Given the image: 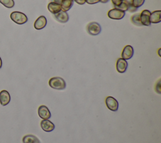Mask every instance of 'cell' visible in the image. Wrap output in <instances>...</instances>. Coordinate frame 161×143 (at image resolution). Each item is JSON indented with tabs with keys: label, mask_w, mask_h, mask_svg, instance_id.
I'll return each mask as SVG.
<instances>
[{
	"label": "cell",
	"mask_w": 161,
	"mask_h": 143,
	"mask_svg": "<svg viewBox=\"0 0 161 143\" xmlns=\"http://www.w3.org/2000/svg\"><path fill=\"white\" fill-rule=\"evenodd\" d=\"M50 87L56 90H64L66 87L65 80L61 77H53L49 80Z\"/></svg>",
	"instance_id": "cell-1"
},
{
	"label": "cell",
	"mask_w": 161,
	"mask_h": 143,
	"mask_svg": "<svg viewBox=\"0 0 161 143\" xmlns=\"http://www.w3.org/2000/svg\"><path fill=\"white\" fill-rule=\"evenodd\" d=\"M10 18L13 21L18 24H23L28 21L27 16L23 13L14 11L11 13Z\"/></svg>",
	"instance_id": "cell-2"
},
{
	"label": "cell",
	"mask_w": 161,
	"mask_h": 143,
	"mask_svg": "<svg viewBox=\"0 0 161 143\" xmlns=\"http://www.w3.org/2000/svg\"><path fill=\"white\" fill-rule=\"evenodd\" d=\"M87 31L92 36L99 34L101 31V27L97 22H91L87 26Z\"/></svg>",
	"instance_id": "cell-3"
},
{
	"label": "cell",
	"mask_w": 161,
	"mask_h": 143,
	"mask_svg": "<svg viewBox=\"0 0 161 143\" xmlns=\"http://www.w3.org/2000/svg\"><path fill=\"white\" fill-rule=\"evenodd\" d=\"M125 15V12L116 8L112 9H110L108 12V17L112 19H116V20L121 19L122 18H123Z\"/></svg>",
	"instance_id": "cell-4"
},
{
	"label": "cell",
	"mask_w": 161,
	"mask_h": 143,
	"mask_svg": "<svg viewBox=\"0 0 161 143\" xmlns=\"http://www.w3.org/2000/svg\"><path fill=\"white\" fill-rule=\"evenodd\" d=\"M106 105L107 107L111 111L116 112L118 109V102L113 97L108 96L106 98Z\"/></svg>",
	"instance_id": "cell-5"
},
{
	"label": "cell",
	"mask_w": 161,
	"mask_h": 143,
	"mask_svg": "<svg viewBox=\"0 0 161 143\" xmlns=\"http://www.w3.org/2000/svg\"><path fill=\"white\" fill-rule=\"evenodd\" d=\"M151 12L149 10L144 9L142 11L141 14H140V21L143 26H150L151 24L150 21V16Z\"/></svg>",
	"instance_id": "cell-6"
},
{
	"label": "cell",
	"mask_w": 161,
	"mask_h": 143,
	"mask_svg": "<svg viewBox=\"0 0 161 143\" xmlns=\"http://www.w3.org/2000/svg\"><path fill=\"white\" fill-rule=\"evenodd\" d=\"M38 114L40 118L42 119H48L51 117V113L45 105H41L38 110Z\"/></svg>",
	"instance_id": "cell-7"
},
{
	"label": "cell",
	"mask_w": 161,
	"mask_h": 143,
	"mask_svg": "<svg viewBox=\"0 0 161 143\" xmlns=\"http://www.w3.org/2000/svg\"><path fill=\"white\" fill-rule=\"evenodd\" d=\"M116 67L117 71L119 73H125L128 67V63L126 60L123 59L122 58H119L116 61Z\"/></svg>",
	"instance_id": "cell-8"
},
{
	"label": "cell",
	"mask_w": 161,
	"mask_h": 143,
	"mask_svg": "<svg viewBox=\"0 0 161 143\" xmlns=\"http://www.w3.org/2000/svg\"><path fill=\"white\" fill-rule=\"evenodd\" d=\"M133 55V48L131 45H126L124 47L122 53L121 57L123 59L126 60L130 59Z\"/></svg>",
	"instance_id": "cell-9"
},
{
	"label": "cell",
	"mask_w": 161,
	"mask_h": 143,
	"mask_svg": "<svg viewBox=\"0 0 161 143\" xmlns=\"http://www.w3.org/2000/svg\"><path fill=\"white\" fill-rule=\"evenodd\" d=\"M47 23V18L44 16H40L35 21L34 28L38 30L42 29L46 26Z\"/></svg>",
	"instance_id": "cell-10"
},
{
	"label": "cell",
	"mask_w": 161,
	"mask_h": 143,
	"mask_svg": "<svg viewBox=\"0 0 161 143\" xmlns=\"http://www.w3.org/2000/svg\"><path fill=\"white\" fill-rule=\"evenodd\" d=\"M42 129L45 132H51L54 130L55 125L48 119H43L40 122Z\"/></svg>",
	"instance_id": "cell-11"
},
{
	"label": "cell",
	"mask_w": 161,
	"mask_h": 143,
	"mask_svg": "<svg viewBox=\"0 0 161 143\" xmlns=\"http://www.w3.org/2000/svg\"><path fill=\"white\" fill-rule=\"evenodd\" d=\"M54 16L57 21L62 23H65L67 22L69 19V16L67 13L62 10H61L60 11H59L56 14H54Z\"/></svg>",
	"instance_id": "cell-12"
},
{
	"label": "cell",
	"mask_w": 161,
	"mask_h": 143,
	"mask_svg": "<svg viewBox=\"0 0 161 143\" xmlns=\"http://www.w3.org/2000/svg\"><path fill=\"white\" fill-rule=\"evenodd\" d=\"M10 95L6 90H2L0 92V103L3 106L8 105L10 102Z\"/></svg>",
	"instance_id": "cell-13"
},
{
	"label": "cell",
	"mask_w": 161,
	"mask_h": 143,
	"mask_svg": "<svg viewBox=\"0 0 161 143\" xmlns=\"http://www.w3.org/2000/svg\"><path fill=\"white\" fill-rule=\"evenodd\" d=\"M47 8L48 11L53 14L58 13L62 10V7L60 4H58L53 1L48 3Z\"/></svg>",
	"instance_id": "cell-14"
},
{
	"label": "cell",
	"mask_w": 161,
	"mask_h": 143,
	"mask_svg": "<svg viewBox=\"0 0 161 143\" xmlns=\"http://www.w3.org/2000/svg\"><path fill=\"white\" fill-rule=\"evenodd\" d=\"M150 21L151 23H158L161 21V11H155L150 14Z\"/></svg>",
	"instance_id": "cell-15"
},
{
	"label": "cell",
	"mask_w": 161,
	"mask_h": 143,
	"mask_svg": "<svg viewBox=\"0 0 161 143\" xmlns=\"http://www.w3.org/2000/svg\"><path fill=\"white\" fill-rule=\"evenodd\" d=\"M22 141L23 143H40V140L35 135L31 134H28L24 136Z\"/></svg>",
	"instance_id": "cell-16"
},
{
	"label": "cell",
	"mask_w": 161,
	"mask_h": 143,
	"mask_svg": "<svg viewBox=\"0 0 161 143\" xmlns=\"http://www.w3.org/2000/svg\"><path fill=\"white\" fill-rule=\"evenodd\" d=\"M73 0H61L60 5L62 7V10L67 12L69 11L73 5Z\"/></svg>",
	"instance_id": "cell-17"
},
{
	"label": "cell",
	"mask_w": 161,
	"mask_h": 143,
	"mask_svg": "<svg viewBox=\"0 0 161 143\" xmlns=\"http://www.w3.org/2000/svg\"><path fill=\"white\" fill-rule=\"evenodd\" d=\"M131 21L132 22V23L136 26H143L141 21H140V14H133L131 17Z\"/></svg>",
	"instance_id": "cell-18"
},
{
	"label": "cell",
	"mask_w": 161,
	"mask_h": 143,
	"mask_svg": "<svg viewBox=\"0 0 161 143\" xmlns=\"http://www.w3.org/2000/svg\"><path fill=\"white\" fill-rule=\"evenodd\" d=\"M123 1L125 2L128 5V11L130 13L135 12L138 8H135L133 4V0H123Z\"/></svg>",
	"instance_id": "cell-19"
},
{
	"label": "cell",
	"mask_w": 161,
	"mask_h": 143,
	"mask_svg": "<svg viewBox=\"0 0 161 143\" xmlns=\"http://www.w3.org/2000/svg\"><path fill=\"white\" fill-rule=\"evenodd\" d=\"M0 3L8 8H11L14 6L13 0H0Z\"/></svg>",
	"instance_id": "cell-20"
},
{
	"label": "cell",
	"mask_w": 161,
	"mask_h": 143,
	"mask_svg": "<svg viewBox=\"0 0 161 143\" xmlns=\"http://www.w3.org/2000/svg\"><path fill=\"white\" fill-rule=\"evenodd\" d=\"M115 8H118V9H120V10L124 11V12H125L126 11H128V8L127 4H126L125 2H124V1H123V2L121 3L120 5H119L118 6H116V7H115Z\"/></svg>",
	"instance_id": "cell-21"
},
{
	"label": "cell",
	"mask_w": 161,
	"mask_h": 143,
	"mask_svg": "<svg viewBox=\"0 0 161 143\" xmlns=\"http://www.w3.org/2000/svg\"><path fill=\"white\" fill-rule=\"evenodd\" d=\"M145 2V0H133V6L138 8L140 6H142Z\"/></svg>",
	"instance_id": "cell-22"
},
{
	"label": "cell",
	"mask_w": 161,
	"mask_h": 143,
	"mask_svg": "<svg viewBox=\"0 0 161 143\" xmlns=\"http://www.w3.org/2000/svg\"><path fill=\"white\" fill-rule=\"evenodd\" d=\"M155 90L158 93H160L161 92V88H160V80H159L157 82V83L156 84L155 86Z\"/></svg>",
	"instance_id": "cell-23"
},
{
	"label": "cell",
	"mask_w": 161,
	"mask_h": 143,
	"mask_svg": "<svg viewBox=\"0 0 161 143\" xmlns=\"http://www.w3.org/2000/svg\"><path fill=\"white\" fill-rule=\"evenodd\" d=\"M111 1H112V3L113 4V5L115 7H116L121 4V3L123 2V0H111Z\"/></svg>",
	"instance_id": "cell-24"
},
{
	"label": "cell",
	"mask_w": 161,
	"mask_h": 143,
	"mask_svg": "<svg viewBox=\"0 0 161 143\" xmlns=\"http://www.w3.org/2000/svg\"><path fill=\"white\" fill-rule=\"evenodd\" d=\"M86 2L89 4H94L99 2V0H86Z\"/></svg>",
	"instance_id": "cell-25"
},
{
	"label": "cell",
	"mask_w": 161,
	"mask_h": 143,
	"mask_svg": "<svg viewBox=\"0 0 161 143\" xmlns=\"http://www.w3.org/2000/svg\"><path fill=\"white\" fill-rule=\"evenodd\" d=\"M73 1H74L75 3H77L80 5H82L86 3V0H73Z\"/></svg>",
	"instance_id": "cell-26"
},
{
	"label": "cell",
	"mask_w": 161,
	"mask_h": 143,
	"mask_svg": "<svg viewBox=\"0 0 161 143\" xmlns=\"http://www.w3.org/2000/svg\"><path fill=\"white\" fill-rule=\"evenodd\" d=\"M109 1V0H99V2L102 3H106Z\"/></svg>",
	"instance_id": "cell-27"
},
{
	"label": "cell",
	"mask_w": 161,
	"mask_h": 143,
	"mask_svg": "<svg viewBox=\"0 0 161 143\" xmlns=\"http://www.w3.org/2000/svg\"><path fill=\"white\" fill-rule=\"evenodd\" d=\"M160 50H161V49L159 48V49H158V55H159L160 56H161V55H160Z\"/></svg>",
	"instance_id": "cell-28"
},
{
	"label": "cell",
	"mask_w": 161,
	"mask_h": 143,
	"mask_svg": "<svg viewBox=\"0 0 161 143\" xmlns=\"http://www.w3.org/2000/svg\"><path fill=\"white\" fill-rule=\"evenodd\" d=\"M2 67V60H1V58H0V68Z\"/></svg>",
	"instance_id": "cell-29"
},
{
	"label": "cell",
	"mask_w": 161,
	"mask_h": 143,
	"mask_svg": "<svg viewBox=\"0 0 161 143\" xmlns=\"http://www.w3.org/2000/svg\"></svg>",
	"instance_id": "cell-30"
}]
</instances>
